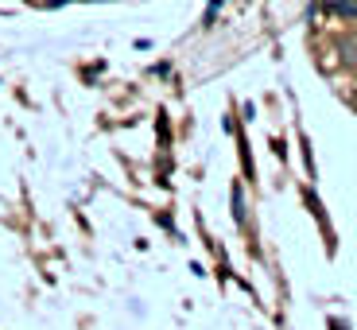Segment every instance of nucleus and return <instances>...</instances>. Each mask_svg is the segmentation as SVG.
Instances as JSON below:
<instances>
[{
    "instance_id": "f03ea898",
    "label": "nucleus",
    "mask_w": 357,
    "mask_h": 330,
    "mask_svg": "<svg viewBox=\"0 0 357 330\" xmlns=\"http://www.w3.org/2000/svg\"><path fill=\"white\" fill-rule=\"evenodd\" d=\"M233 218L245 222V198H241V187H233Z\"/></svg>"
},
{
    "instance_id": "f257e3e1",
    "label": "nucleus",
    "mask_w": 357,
    "mask_h": 330,
    "mask_svg": "<svg viewBox=\"0 0 357 330\" xmlns=\"http://www.w3.org/2000/svg\"><path fill=\"white\" fill-rule=\"evenodd\" d=\"M338 16H346V20H357V0H334L331 4Z\"/></svg>"
}]
</instances>
